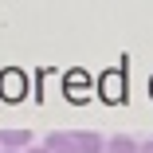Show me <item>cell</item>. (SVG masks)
I'll use <instances>...</instances> for the list:
<instances>
[{
    "label": "cell",
    "mask_w": 153,
    "mask_h": 153,
    "mask_svg": "<svg viewBox=\"0 0 153 153\" xmlns=\"http://www.w3.org/2000/svg\"><path fill=\"white\" fill-rule=\"evenodd\" d=\"M0 149L27 153V149H32V130H0Z\"/></svg>",
    "instance_id": "1"
},
{
    "label": "cell",
    "mask_w": 153,
    "mask_h": 153,
    "mask_svg": "<svg viewBox=\"0 0 153 153\" xmlns=\"http://www.w3.org/2000/svg\"><path fill=\"white\" fill-rule=\"evenodd\" d=\"M43 149H47V153H79L75 134H67V130H51V134L43 137Z\"/></svg>",
    "instance_id": "2"
},
{
    "label": "cell",
    "mask_w": 153,
    "mask_h": 153,
    "mask_svg": "<svg viewBox=\"0 0 153 153\" xmlns=\"http://www.w3.org/2000/svg\"><path fill=\"white\" fill-rule=\"evenodd\" d=\"M75 145H79V153H106V137L94 134V130H79L75 134Z\"/></svg>",
    "instance_id": "3"
},
{
    "label": "cell",
    "mask_w": 153,
    "mask_h": 153,
    "mask_svg": "<svg viewBox=\"0 0 153 153\" xmlns=\"http://www.w3.org/2000/svg\"><path fill=\"white\" fill-rule=\"evenodd\" d=\"M106 153H141V141L130 134H114V137H106Z\"/></svg>",
    "instance_id": "4"
},
{
    "label": "cell",
    "mask_w": 153,
    "mask_h": 153,
    "mask_svg": "<svg viewBox=\"0 0 153 153\" xmlns=\"http://www.w3.org/2000/svg\"><path fill=\"white\" fill-rule=\"evenodd\" d=\"M141 153H153V137H145V141H141Z\"/></svg>",
    "instance_id": "5"
},
{
    "label": "cell",
    "mask_w": 153,
    "mask_h": 153,
    "mask_svg": "<svg viewBox=\"0 0 153 153\" xmlns=\"http://www.w3.org/2000/svg\"><path fill=\"white\" fill-rule=\"evenodd\" d=\"M27 153H47V149H43V145H32V149H27Z\"/></svg>",
    "instance_id": "6"
},
{
    "label": "cell",
    "mask_w": 153,
    "mask_h": 153,
    "mask_svg": "<svg viewBox=\"0 0 153 153\" xmlns=\"http://www.w3.org/2000/svg\"><path fill=\"white\" fill-rule=\"evenodd\" d=\"M0 153H8V149H0Z\"/></svg>",
    "instance_id": "7"
}]
</instances>
